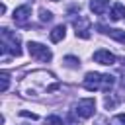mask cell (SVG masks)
Wrapping results in <instances>:
<instances>
[{
	"label": "cell",
	"mask_w": 125,
	"mask_h": 125,
	"mask_svg": "<svg viewBox=\"0 0 125 125\" xmlns=\"http://www.w3.org/2000/svg\"><path fill=\"white\" fill-rule=\"evenodd\" d=\"M113 76L111 74H98V72H88L86 78H84V88L90 90V92H96V90H104V92H109L111 86H113Z\"/></svg>",
	"instance_id": "6da1fadb"
},
{
	"label": "cell",
	"mask_w": 125,
	"mask_h": 125,
	"mask_svg": "<svg viewBox=\"0 0 125 125\" xmlns=\"http://www.w3.org/2000/svg\"><path fill=\"white\" fill-rule=\"evenodd\" d=\"M0 37H2V53H4V57L10 53V55H14V57H20L21 55V49H20V37L16 35V33H12L10 29H2L0 31Z\"/></svg>",
	"instance_id": "7a4b0ae2"
},
{
	"label": "cell",
	"mask_w": 125,
	"mask_h": 125,
	"mask_svg": "<svg viewBox=\"0 0 125 125\" xmlns=\"http://www.w3.org/2000/svg\"><path fill=\"white\" fill-rule=\"evenodd\" d=\"M27 51H29V55H31L33 59H37V61H41V62H49V61L53 59L51 51H49L45 45L35 43V41H29V43H27Z\"/></svg>",
	"instance_id": "3957f363"
},
{
	"label": "cell",
	"mask_w": 125,
	"mask_h": 125,
	"mask_svg": "<svg viewBox=\"0 0 125 125\" xmlns=\"http://www.w3.org/2000/svg\"><path fill=\"white\" fill-rule=\"evenodd\" d=\"M94 111H96V102H94V98L78 100V104L74 105V113H76L78 117H82V119L92 117V115H94Z\"/></svg>",
	"instance_id": "277c9868"
},
{
	"label": "cell",
	"mask_w": 125,
	"mask_h": 125,
	"mask_svg": "<svg viewBox=\"0 0 125 125\" xmlns=\"http://www.w3.org/2000/svg\"><path fill=\"white\" fill-rule=\"evenodd\" d=\"M29 16H31V6L29 4H23V6H20V8L14 10V21L20 23V25H23L29 20Z\"/></svg>",
	"instance_id": "5b68a950"
},
{
	"label": "cell",
	"mask_w": 125,
	"mask_h": 125,
	"mask_svg": "<svg viewBox=\"0 0 125 125\" xmlns=\"http://www.w3.org/2000/svg\"><path fill=\"white\" fill-rule=\"evenodd\" d=\"M74 29H76V35L78 37H82V39H88L90 37V21L86 18L74 20Z\"/></svg>",
	"instance_id": "8992f818"
},
{
	"label": "cell",
	"mask_w": 125,
	"mask_h": 125,
	"mask_svg": "<svg viewBox=\"0 0 125 125\" xmlns=\"http://www.w3.org/2000/svg\"><path fill=\"white\" fill-rule=\"evenodd\" d=\"M94 61L100 62V64H113L115 62V55L109 53V51H105V49H100V51L94 53Z\"/></svg>",
	"instance_id": "52a82bcc"
},
{
	"label": "cell",
	"mask_w": 125,
	"mask_h": 125,
	"mask_svg": "<svg viewBox=\"0 0 125 125\" xmlns=\"http://www.w3.org/2000/svg\"><path fill=\"white\" fill-rule=\"evenodd\" d=\"M100 29L105 33V35H109V37H113V39H117L119 43H125V31L123 29H115V27H105V25H100Z\"/></svg>",
	"instance_id": "ba28073f"
},
{
	"label": "cell",
	"mask_w": 125,
	"mask_h": 125,
	"mask_svg": "<svg viewBox=\"0 0 125 125\" xmlns=\"http://www.w3.org/2000/svg\"><path fill=\"white\" fill-rule=\"evenodd\" d=\"M109 6V0H90V10L98 16H102Z\"/></svg>",
	"instance_id": "9c48e42d"
},
{
	"label": "cell",
	"mask_w": 125,
	"mask_h": 125,
	"mask_svg": "<svg viewBox=\"0 0 125 125\" xmlns=\"http://www.w3.org/2000/svg\"><path fill=\"white\" fill-rule=\"evenodd\" d=\"M64 35H66V27H64V25H57V27L49 33V37H51L53 43H59L61 39H64Z\"/></svg>",
	"instance_id": "30bf717a"
},
{
	"label": "cell",
	"mask_w": 125,
	"mask_h": 125,
	"mask_svg": "<svg viewBox=\"0 0 125 125\" xmlns=\"http://www.w3.org/2000/svg\"><path fill=\"white\" fill-rule=\"evenodd\" d=\"M125 18V6L123 4H119V2H115L113 4V8H111V20H123Z\"/></svg>",
	"instance_id": "8fae6325"
},
{
	"label": "cell",
	"mask_w": 125,
	"mask_h": 125,
	"mask_svg": "<svg viewBox=\"0 0 125 125\" xmlns=\"http://www.w3.org/2000/svg\"><path fill=\"white\" fill-rule=\"evenodd\" d=\"M64 62H66V66H70V68H78L80 66V61L76 59V57H64Z\"/></svg>",
	"instance_id": "7c38bea8"
},
{
	"label": "cell",
	"mask_w": 125,
	"mask_h": 125,
	"mask_svg": "<svg viewBox=\"0 0 125 125\" xmlns=\"http://www.w3.org/2000/svg\"><path fill=\"white\" fill-rule=\"evenodd\" d=\"M39 20H41V21H51V20H53V14H51L49 10H45V8H41V10H39Z\"/></svg>",
	"instance_id": "4fadbf2b"
},
{
	"label": "cell",
	"mask_w": 125,
	"mask_h": 125,
	"mask_svg": "<svg viewBox=\"0 0 125 125\" xmlns=\"http://www.w3.org/2000/svg\"><path fill=\"white\" fill-rule=\"evenodd\" d=\"M45 121H47V125H62V119L59 115H49Z\"/></svg>",
	"instance_id": "5bb4252c"
},
{
	"label": "cell",
	"mask_w": 125,
	"mask_h": 125,
	"mask_svg": "<svg viewBox=\"0 0 125 125\" xmlns=\"http://www.w3.org/2000/svg\"><path fill=\"white\" fill-rule=\"evenodd\" d=\"M0 80H2V92H6V90H8V84H10V76H8L6 72H2V74H0Z\"/></svg>",
	"instance_id": "9a60e30c"
},
{
	"label": "cell",
	"mask_w": 125,
	"mask_h": 125,
	"mask_svg": "<svg viewBox=\"0 0 125 125\" xmlns=\"http://www.w3.org/2000/svg\"><path fill=\"white\" fill-rule=\"evenodd\" d=\"M115 104H117V100L113 96H105V107H115Z\"/></svg>",
	"instance_id": "2e32d148"
},
{
	"label": "cell",
	"mask_w": 125,
	"mask_h": 125,
	"mask_svg": "<svg viewBox=\"0 0 125 125\" xmlns=\"http://www.w3.org/2000/svg\"><path fill=\"white\" fill-rule=\"evenodd\" d=\"M20 115H23V117H31V119H37V115H35V113H29V111H20Z\"/></svg>",
	"instance_id": "e0dca14e"
},
{
	"label": "cell",
	"mask_w": 125,
	"mask_h": 125,
	"mask_svg": "<svg viewBox=\"0 0 125 125\" xmlns=\"http://www.w3.org/2000/svg\"><path fill=\"white\" fill-rule=\"evenodd\" d=\"M113 121H119V123H123L125 125V113H119V115H115V119Z\"/></svg>",
	"instance_id": "ac0fdd59"
},
{
	"label": "cell",
	"mask_w": 125,
	"mask_h": 125,
	"mask_svg": "<svg viewBox=\"0 0 125 125\" xmlns=\"http://www.w3.org/2000/svg\"><path fill=\"white\" fill-rule=\"evenodd\" d=\"M121 86L125 88V74H123V78H121Z\"/></svg>",
	"instance_id": "d6986e66"
},
{
	"label": "cell",
	"mask_w": 125,
	"mask_h": 125,
	"mask_svg": "<svg viewBox=\"0 0 125 125\" xmlns=\"http://www.w3.org/2000/svg\"><path fill=\"white\" fill-rule=\"evenodd\" d=\"M53 2H57V0H53Z\"/></svg>",
	"instance_id": "ffe728a7"
},
{
	"label": "cell",
	"mask_w": 125,
	"mask_h": 125,
	"mask_svg": "<svg viewBox=\"0 0 125 125\" xmlns=\"http://www.w3.org/2000/svg\"><path fill=\"white\" fill-rule=\"evenodd\" d=\"M123 62H125V61H123Z\"/></svg>",
	"instance_id": "44dd1931"
}]
</instances>
